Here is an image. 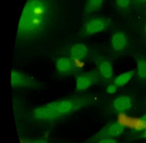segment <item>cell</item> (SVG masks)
Listing matches in <instances>:
<instances>
[{
	"instance_id": "1",
	"label": "cell",
	"mask_w": 146,
	"mask_h": 143,
	"mask_svg": "<svg viewBox=\"0 0 146 143\" xmlns=\"http://www.w3.org/2000/svg\"><path fill=\"white\" fill-rule=\"evenodd\" d=\"M48 0H29L19 23L17 42L26 44L41 37L49 24L50 8Z\"/></svg>"
},
{
	"instance_id": "2",
	"label": "cell",
	"mask_w": 146,
	"mask_h": 143,
	"mask_svg": "<svg viewBox=\"0 0 146 143\" xmlns=\"http://www.w3.org/2000/svg\"><path fill=\"white\" fill-rule=\"evenodd\" d=\"M92 101L88 95L72 96L35 107L27 116L34 122L52 123L89 106Z\"/></svg>"
},
{
	"instance_id": "3",
	"label": "cell",
	"mask_w": 146,
	"mask_h": 143,
	"mask_svg": "<svg viewBox=\"0 0 146 143\" xmlns=\"http://www.w3.org/2000/svg\"><path fill=\"white\" fill-rule=\"evenodd\" d=\"M11 84L14 88L38 89L42 85L35 78L17 70H13L11 73Z\"/></svg>"
},
{
	"instance_id": "4",
	"label": "cell",
	"mask_w": 146,
	"mask_h": 143,
	"mask_svg": "<svg viewBox=\"0 0 146 143\" xmlns=\"http://www.w3.org/2000/svg\"><path fill=\"white\" fill-rule=\"evenodd\" d=\"M124 131L123 126L118 123H113L102 129L93 137L83 143H93L103 138L117 137L121 135Z\"/></svg>"
},
{
	"instance_id": "5",
	"label": "cell",
	"mask_w": 146,
	"mask_h": 143,
	"mask_svg": "<svg viewBox=\"0 0 146 143\" xmlns=\"http://www.w3.org/2000/svg\"><path fill=\"white\" fill-rule=\"evenodd\" d=\"M108 22L105 18L97 17L88 21L83 29V34L85 35H91L104 30L106 28Z\"/></svg>"
},
{
	"instance_id": "6",
	"label": "cell",
	"mask_w": 146,
	"mask_h": 143,
	"mask_svg": "<svg viewBox=\"0 0 146 143\" xmlns=\"http://www.w3.org/2000/svg\"><path fill=\"white\" fill-rule=\"evenodd\" d=\"M97 76L94 72H88L77 76L76 81V90L82 92L88 89L96 82Z\"/></svg>"
},
{
	"instance_id": "7",
	"label": "cell",
	"mask_w": 146,
	"mask_h": 143,
	"mask_svg": "<svg viewBox=\"0 0 146 143\" xmlns=\"http://www.w3.org/2000/svg\"><path fill=\"white\" fill-rule=\"evenodd\" d=\"M56 69L59 73L63 75H69L74 72L75 65L73 59L63 57L58 59L56 63Z\"/></svg>"
},
{
	"instance_id": "8",
	"label": "cell",
	"mask_w": 146,
	"mask_h": 143,
	"mask_svg": "<svg viewBox=\"0 0 146 143\" xmlns=\"http://www.w3.org/2000/svg\"><path fill=\"white\" fill-rule=\"evenodd\" d=\"M88 53V49L85 45L77 43L73 45L70 50L71 57L73 60L82 61L85 58Z\"/></svg>"
},
{
	"instance_id": "9",
	"label": "cell",
	"mask_w": 146,
	"mask_h": 143,
	"mask_svg": "<svg viewBox=\"0 0 146 143\" xmlns=\"http://www.w3.org/2000/svg\"><path fill=\"white\" fill-rule=\"evenodd\" d=\"M131 106V100L127 96L119 97L114 100L113 109L117 112H124L130 109Z\"/></svg>"
},
{
	"instance_id": "10",
	"label": "cell",
	"mask_w": 146,
	"mask_h": 143,
	"mask_svg": "<svg viewBox=\"0 0 146 143\" xmlns=\"http://www.w3.org/2000/svg\"><path fill=\"white\" fill-rule=\"evenodd\" d=\"M127 43L126 36L123 32H116L112 37V46L113 49L117 51L123 49L126 46Z\"/></svg>"
},
{
	"instance_id": "11",
	"label": "cell",
	"mask_w": 146,
	"mask_h": 143,
	"mask_svg": "<svg viewBox=\"0 0 146 143\" xmlns=\"http://www.w3.org/2000/svg\"><path fill=\"white\" fill-rule=\"evenodd\" d=\"M98 69L101 75L106 79H110L113 75L112 67L107 61H102L98 65Z\"/></svg>"
},
{
	"instance_id": "12",
	"label": "cell",
	"mask_w": 146,
	"mask_h": 143,
	"mask_svg": "<svg viewBox=\"0 0 146 143\" xmlns=\"http://www.w3.org/2000/svg\"><path fill=\"white\" fill-rule=\"evenodd\" d=\"M133 74V71H129L119 75L114 80V85L118 87L124 86L131 80Z\"/></svg>"
},
{
	"instance_id": "13",
	"label": "cell",
	"mask_w": 146,
	"mask_h": 143,
	"mask_svg": "<svg viewBox=\"0 0 146 143\" xmlns=\"http://www.w3.org/2000/svg\"><path fill=\"white\" fill-rule=\"evenodd\" d=\"M103 1L104 0H87L85 8L86 13L89 14L99 10Z\"/></svg>"
},
{
	"instance_id": "14",
	"label": "cell",
	"mask_w": 146,
	"mask_h": 143,
	"mask_svg": "<svg viewBox=\"0 0 146 143\" xmlns=\"http://www.w3.org/2000/svg\"><path fill=\"white\" fill-rule=\"evenodd\" d=\"M137 71L138 76L141 79L146 78V61L141 59L137 64Z\"/></svg>"
},
{
	"instance_id": "15",
	"label": "cell",
	"mask_w": 146,
	"mask_h": 143,
	"mask_svg": "<svg viewBox=\"0 0 146 143\" xmlns=\"http://www.w3.org/2000/svg\"><path fill=\"white\" fill-rule=\"evenodd\" d=\"M131 0H115L117 6L121 9L128 8L130 4Z\"/></svg>"
},
{
	"instance_id": "16",
	"label": "cell",
	"mask_w": 146,
	"mask_h": 143,
	"mask_svg": "<svg viewBox=\"0 0 146 143\" xmlns=\"http://www.w3.org/2000/svg\"><path fill=\"white\" fill-rule=\"evenodd\" d=\"M93 143H120L112 138H105L99 140Z\"/></svg>"
},
{
	"instance_id": "17",
	"label": "cell",
	"mask_w": 146,
	"mask_h": 143,
	"mask_svg": "<svg viewBox=\"0 0 146 143\" xmlns=\"http://www.w3.org/2000/svg\"><path fill=\"white\" fill-rule=\"evenodd\" d=\"M116 91H117V86H115V85L111 84L109 85L107 88L108 93L110 94L114 93L116 92Z\"/></svg>"
},
{
	"instance_id": "18",
	"label": "cell",
	"mask_w": 146,
	"mask_h": 143,
	"mask_svg": "<svg viewBox=\"0 0 146 143\" xmlns=\"http://www.w3.org/2000/svg\"><path fill=\"white\" fill-rule=\"evenodd\" d=\"M143 138H146V129L145 131H144V132H143Z\"/></svg>"
},
{
	"instance_id": "19",
	"label": "cell",
	"mask_w": 146,
	"mask_h": 143,
	"mask_svg": "<svg viewBox=\"0 0 146 143\" xmlns=\"http://www.w3.org/2000/svg\"><path fill=\"white\" fill-rule=\"evenodd\" d=\"M136 1L139 2H146V0H136Z\"/></svg>"
},
{
	"instance_id": "20",
	"label": "cell",
	"mask_w": 146,
	"mask_h": 143,
	"mask_svg": "<svg viewBox=\"0 0 146 143\" xmlns=\"http://www.w3.org/2000/svg\"><path fill=\"white\" fill-rule=\"evenodd\" d=\"M142 119L143 121H146V115H145L143 116V117Z\"/></svg>"
},
{
	"instance_id": "21",
	"label": "cell",
	"mask_w": 146,
	"mask_h": 143,
	"mask_svg": "<svg viewBox=\"0 0 146 143\" xmlns=\"http://www.w3.org/2000/svg\"><path fill=\"white\" fill-rule=\"evenodd\" d=\"M144 30H145V34H146V24L145 25V28H144Z\"/></svg>"
},
{
	"instance_id": "22",
	"label": "cell",
	"mask_w": 146,
	"mask_h": 143,
	"mask_svg": "<svg viewBox=\"0 0 146 143\" xmlns=\"http://www.w3.org/2000/svg\"></svg>"
}]
</instances>
